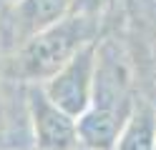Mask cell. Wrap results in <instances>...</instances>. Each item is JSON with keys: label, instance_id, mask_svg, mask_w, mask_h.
Wrapping results in <instances>:
<instances>
[{"label": "cell", "instance_id": "cell-9", "mask_svg": "<svg viewBox=\"0 0 156 150\" xmlns=\"http://www.w3.org/2000/svg\"><path fill=\"white\" fill-rule=\"evenodd\" d=\"M33 150H35V148H33Z\"/></svg>", "mask_w": 156, "mask_h": 150}, {"label": "cell", "instance_id": "cell-1", "mask_svg": "<svg viewBox=\"0 0 156 150\" xmlns=\"http://www.w3.org/2000/svg\"><path fill=\"white\" fill-rule=\"evenodd\" d=\"M96 40L93 13L73 10L63 20L48 25L15 48V75L28 85H43L53 78L83 45Z\"/></svg>", "mask_w": 156, "mask_h": 150}, {"label": "cell", "instance_id": "cell-8", "mask_svg": "<svg viewBox=\"0 0 156 150\" xmlns=\"http://www.w3.org/2000/svg\"><path fill=\"white\" fill-rule=\"evenodd\" d=\"M73 150H88V148H83V145H81V143H78V145H76V148H73Z\"/></svg>", "mask_w": 156, "mask_h": 150}, {"label": "cell", "instance_id": "cell-4", "mask_svg": "<svg viewBox=\"0 0 156 150\" xmlns=\"http://www.w3.org/2000/svg\"><path fill=\"white\" fill-rule=\"evenodd\" d=\"M73 10H76V0H18L5 18L8 38L18 48L30 35L63 20Z\"/></svg>", "mask_w": 156, "mask_h": 150}, {"label": "cell", "instance_id": "cell-2", "mask_svg": "<svg viewBox=\"0 0 156 150\" xmlns=\"http://www.w3.org/2000/svg\"><path fill=\"white\" fill-rule=\"evenodd\" d=\"M96 63H98V40L83 45L68 63L41 85L53 103L76 120L91 108L96 85Z\"/></svg>", "mask_w": 156, "mask_h": 150}, {"label": "cell", "instance_id": "cell-6", "mask_svg": "<svg viewBox=\"0 0 156 150\" xmlns=\"http://www.w3.org/2000/svg\"><path fill=\"white\" fill-rule=\"evenodd\" d=\"M113 150H156V110L149 103H133Z\"/></svg>", "mask_w": 156, "mask_h": 150}, {"label": "cell", "instance_id": "cell-5", "mask_svg": "<svg viewBox=\"0 0 156 150\" xmlns=\"http://www.w3.org/2000/svg\"><path fill=\"white\" fill-rule=\"evenodd\" d=\"M129 115L111 108L91 105L78 118V143L88 150H113Z\"/></svg>", "mask_w": 156, "mask_h": 150}, {"label": "cell", "instance_id": "cell-3", "mask_svg": "<svg viewBox=\"0 0 156 150\" xmlns=\"http://www.w3.org/2000/svg\"><path fill=\"white\" fill-rule=\"evenodd\" d=\"M28 115L35 150H73L78 145V120L58 108L41 85L28 88Z\"/></svg>", "mask_w": 156, "mask_h": 150}, {"label": "cell", "instance_id": "cell-7", "mask_svg": "<svg viewBox=\"0 0 156 150\" xmlns=\"http://www.w3.org/2000/svg\"><path fill=\"white\" fill-rule=\"evenodd\" d=\"M101 0H76V10L78 13H96Z\"/></svg>", "mask_w": 156, "mask_h": 150}]
</instances>
